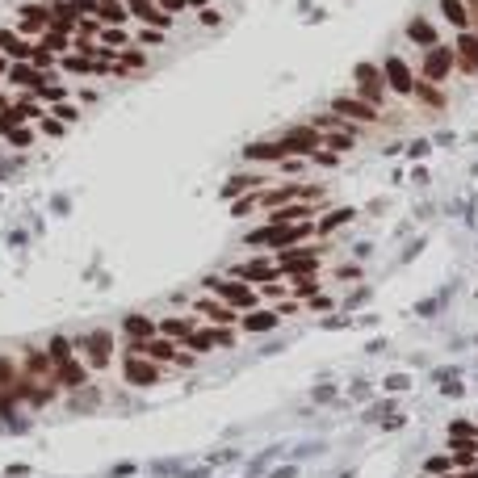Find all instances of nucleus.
<instances>
[{"instance_id":"obj_5","label":"nucleus","mask_w":478,"mask_h":478,"mask_svg":"<svg viewBox=\"0 0 478 478\" xmlns=\"http://www.w3.org/2000/svg\"><path fill=\"white\" fill-rule=\"evenodd\" d=\"M332 114H340V118L352 122V126H378V122H382V110H374V105L361 101L357 92H340V97L332 101Z\"/></svg>"},{"instance_id":"obj_13","label":"nucleus","mask_w":478,"mask_h":478,"mask_svg":"<svg viewBox=\"0 0 478 478\" xmlns=\"http://www.w3.org/2000/svg\"><path fill=\"white\" fill-rule=\"evenodd\" d=\"M122 378L130 386H159V365L147 357H126L122 352Z\"/></svg>"},{"instance_id":"obj_36","label":"nucleus","mask_w":478,"mask_h":478,"mask_svg":"<svg viewBox=\"0 0 478 478\" xmlns=\"http://www.w3.org/2000/svg\"><path fill=\"white\" fill-rule=\"evenodd\" d=\"M164 42V30H155V26H143L139 34H135V46H143V50H151V46H159Z\"/></svg>"},{"instance_id":"obj_32","label":"nucleus","mask_w":478,"mask_h":478,"mask_svg":"<svg viewBox=\"0 0 478 478\" xmlns=\"http://www.w3.org/2000/svg\"><path fill=\"white\" fill-rule=\"evenodd\" d=\"M46 357H50V365H63V361L76 357V344H72L68 336H50V340H46Z\"/></svg>"},{"instance_id":"obj_22","label":"nucleus","mask_w":478,"mask_h":478,"mask_svg":"<svg viewBox=\"0 0 478 478\" xmlns=\"http://www.w3.org/2000/svg\"><path fill=\"white\" fill-rule=\"evenodd\" d=\"M38 80H42V72L26 59V63H9V72H5V84H13V88H21V92H34L38 88Z\"/></svg>"},{"instance_id":"obj_18","label":"nucleus","mask_w":478,"mask_h":478,"mask_svg":"<svg viewBox=\"0 0 478 478\" xmlns=\"http://www.w3.org/2000/svg\"><path fill=\"white\" fill-rule=\"evenodd\" d=\"M277 323H281V315L269 310V306H252V310L239 315V328H243L248 336H264V332H273Z\"/></svg>"},{"instance_id":"obj_25","label":"nucleus","mask_w":478,"mask_h":478,"mask_svg":"<svg viewBox=\"0 0 478 478\" xmlns=\"http://www.w3.org/2000/svg\"><path fill=\"white\" fill-rule=\"evenodd\" d=\"M260 185H264V177H260V172H235V177H231L219 193H223L227 201H235V197H243V193H252V189H260Z\"/></svg>"},{"instance_id":"obj_29","label":"nucleus","mask_w":478,"mask_h":478,"mask_svg":"<svg viewBox=\"0 0 478 478\" xmlns=\"http://www.w3.org/2000/svg\"><path fill=\"white\" fill-rule=\"evenodd\" d=\"M441 17L461 34V30H470V9H466V0H441Z\"/></svg>"},{"instance_id":"obj_38","label":"nucleus","mask_w":478,"mask_h":478,"mask_svg":"<svg viewBox=\"0 0 478 478\" xmlns=\"http://www.w3.org/2000/svg\"><path fill=\"white\" fill-rule=\"evenodd\" d=\"M38 130H42L46 139H59V135H63V122H59L55 114H50V110H46V114L38 118Z\"/></svg>"},{"instance_id":"obj_3","label":"nucleus","mask_w":478,"mask_h":478,"mask_svg":"<svg viewBox=\"0 0 478 478\" xmlns=\"http://www.w3.org/2000/svg\"><path fill=\"white\" fill-rule=\"evenodd\" d=\"M323 201V189L315 185H302V181H286V185H273V189H260L256 193V206L264 210H277V206H290V201Z\"/></svg>"},{"instance_id":"obj_52","label":"nucleus","mask_w":478,"mask_h":478,"mask_svg":"<svg viewBox=\"0 0 478 478\" xmlns=\"http://www.w3.org/2000/svg\"><path fill=\"white\" fill-rule=\"evenodd\" d=\"M441 478H470V474H441Z\"/></svg>"},{"instance_id":"obj_19","label":"nucleus","mask_w":478,"mask_h":478,"mask_svg":"<svg viewBox=\"0 0 478 478\" xmlns=\"http://www.w3.org/2000/svg\"><path fill=\"white\" fill-rule=\"evenodd\" d=\"M55 386H63V390L88 386V361H84V357H72V361L55 365Z\"/></svg>"},{"instance_id":"obj_31","label":"nucleus","mask_w":478,"mask_h":478,"mask_svg":"<svg viewBox=\"0 0 478 478\" xmlns=\"http://www.w3.org/2000/svg\"><path fill=\"white\" fill-rule=\"evenodd\" d=\"M352 219H357V215H352V210H348V206H340V210H332V215H328V219H319V223H315V235H332V231H340V227H348Z\"/></svg>"},{"instance_id":"obj_50","label":"nucleus","mask_w":478,"mask_h":478,"mask_svg":"<svg viewBox=\"0 0 478 478\" xmlns=\"http://www.w3.org/2000/svg\"><path fill=\"white\" fill-rule=\"evenodd\" d=\"M5 72H9V59H5V55H0V80H5Z\"/></svg>"},{"instance_id":"obj_40","label":"nucleus","mask_w":478,"mask_h":478,"mask_svg":"<svg viewBox=\"0 0 478 478\" xmlns=\"http://www.w3.org/2000/svg\"><path fill=\"white\" fill-rule=\"evenodd\" d=\"M50 114H55V118H59L63 126H72V122H80V110H76V105H63V101H59V105H50Z\"/></svg>"},{"instance_id":"obj_6","label":"nucleus","mask_w":478,"mask_h":478,"mask_svg":"<svg viewBox=\"0 0 478 478\" xmlns=\"http://www.w3.org/2000/svg\"><path fill=\"white\" fill-rule=\"evenodd\" d=\"M453 68H457V59H453V46H428L424 50V63H419V76L424 80H432V84H445L449 76H453Z\"/></svg>"},{"instance_id":"obj_8","label":"nucleus","mask_w":478,"mask_h":478,"mask_svg":"<svg viewBox=\"0 0 478 478\" xmlns=\"http://www.w3.org/2000/svg\"><path fill=\"white\" fill-rule=\"evenodd\" d=\"M357 97L361 101H369L374 110H382V101H386V84H382V68H374V63H357Z\"/></svg>"},{"instance_id":"obj_43","label":"nucleus","mask_w":478,"mask_h":478,"mask_svg":"<svg viewBox=\"0 0 478 478\" xmlns=\"http://www.w3.org/2000/svg\"><path fill=\"white\" fill-rule=\"evenodd\" d=\"M277 164H281V172L298 177V172H302V155H286V159H277Z\"/></svg>"},{"instance_id":"obj_42","label":"nucleus","mask_w":478,"mask_h":478,"mask_svg":"<svg viewBox=\"0 0 478 478\" xmlns=\"http://www.w3.org/2000/svg\"><path fill=\"white\" fill-rule=\"evenodd\" d=\"M9 143H13V147H30V143H34L30 126H26V122H21V126H13V130H9Z\"/></svg>"},{"instance_id":"obj_12","label":"nucleus","mask_w":478,"mask_h":478,"mask_svg":"<svg viewBox=\"0 0 478 478\" xmlns=\"http://www.w3.org/2000/svg\"><path fill=\"white\" fill-rule=\"evenodd\" d=\"M231 340H235V336H231V328H215V323H206V328H201V323H197V328H193L181 344H185L189 352H210V348H219V344H223V348H231Z\"/></svg>"},{"instance_id":"obj_39","label":"nucleus","mask_w":478,"mask_h":478,"mask_svg":"<svg viewBox=\"0 0 478 478\" xmlns=\"http://www.w3.org/2000/svg\"><path fill=\"white\" fill-rule=\"evenodd\" d=\"M256 193H260V189H252V193H243V197L231 201V215H235V219H243L248 210H256Z\"/></svg>"},{"instance_id":"obj_11","label":"nucleus","mask_w":478,"mask_h":478,"mask_svg":"<svg viewBox=\"0 0 478 478\" xmlns=\"http://www.w3.org/2000/svg\"><path fill=\"white\" fill-rule=\"evenodd\" d=\"M193 315H197V319H206V323H215V328H239V310H235V306H227V302H223V298H215V294L197 298Z\"/></svg>"},{"instance_id":"obj_44","label":"nucleus","mask_w":478,"mask_h":478,"mask_svg":"<svg viewBox=\"0 0 478 478\" xmlns=\"http://www.w3.org/2000/svg\"><path fill=\"white\" fill-rule=\"evenodd\" d=\"M76 17H97V0H72Z\"/></svg>"},{"instance_id":"obj_17","label":"nucleus","mask_w":478,"mask_h":478,"mask_svg":"<svg viewBox=\"0 0 478 478\" xmlns=\"http://www.w3.org/2000/svg\"><path fill=\"white\" fill-rule=\"evenodd\" d=\"M453 59H457V68H461L466 76L478 72V30H461V34H457V42H453Z\"/></svg>"},{"instance_id":"obj_9","label":"nucleus","mask_w":478,"mask_h":478,"mask_svg":"<svg viewBox=\"0 0 478 478\" xmlns=\"http://www.w3.org/2000/svg\"><path fill=\"white\" fill-rule=\"evenodd\" d=\"M382 84H386V92H395V97H411V84H415L411 63H407L403 55H386V63H382Z\"/></svg>"},{"instance_id":"obj_7","label":"nucleus","mask_w":478,"mask_h":478,"mask_svg":"<svg viewBox=\"0 0 478 478\" xmlns=\"http://www.w3.org/2000/svg\"><path fill=\"white\" fill-rule=\"evenodd\" d=\"M277 143H281V151H286V155H315L319 147H323V135L310 130V126L302 122V126L281 130V135H277Z\"/></svg>"},{"instance_id":"obj_15","label":"nucleus","mask_w":478,"mask_h":478,"mask_svg":"<svg viewBox=\"0 0 478 478\" xmlns=\"http://www.w3.org/2000/svg\"><path fill=\"white\" fill-rule=\"evenodd\" d=\"M315 219V201H290L277 210H264V223L269 227H290V223H310Z\"/></svg>"},{"instance_id":"obj_14","label":"nucleus","mask_w":478,"mask_h":478,"mask_svg":"<svg viewBox=\"0 0 478 478\" xmlns=\"http://www.w3.org/2000/svg\"><path fill=\"white\" fill-rule=\"evenodd\" d=\"M21 374L34 378V382H50V378H55V365H50V357H46V344H42V348H38V344H26V352H21Z\"/></svg>"},{"instance_id":"obj_46","label":"nucleus","mask_w":478,"mask_h":478,"mask_svg":"<svg viewBox=\"0 0 478 478\" xmlns=\"http://www.w3.org/2000/svg\"><path fill=\"white\" fill-rule=\"evenodd\" d=\"M306 306H310V310H332V298H323V294H315V298H306Z\"/></svg>"},{"instance_id":"obj_4","label":"nucleus","mask_w":478,"mask_h":478,"mask_svg":"<svg viewBox=\"0 0 478 478\" xmlns=\"http://www.w3.org/2000/svg\"><path fill=\"white\" fill-rule=\"evenodd\" d=\"M76 344V357H84L88 361V369H110L114 365V336L110 332H88V336H80V340H72Z\"/></svg>"},{"instance_id":"obj_30","label":"nucleus","mask_w":478,"mask_h":478,"mask_svg":"<svg viewBox=\"0 0 478 478\" xmlns=\"http://www.w3.org/2000/svg\"><path fill=\"white\" fill-rule=\"evenodd\" d=\"M34 46H42V50H50V55H68V50H72V34H59V30H42L38 34V42Z\"/></svg>"},{"instance_id":"obj_45","label":"nucleus","mask_w":478,"mask_h":478,"mask_svg":"<svg viewBox=\"0 0 478 478\" xmlns=\"http://www.w3.org/2000/svg\"><path fill=\"white\" fill-rule=\"evenodd\" d=\"M449 466H453V457H428V470H432V474H445Z\"/></svg>"},{"instance_id":"obj_23","label":"nucleus","mask_w":478,"mask_h":478,"mask_svg":"<svg viewBox=\"0 0 478 478\" xmlns=\"http://www.w3.org/2000/svg\"><path fill=\"white\" fill-rule=\"evenodd\" d=\"M403 34H407V42H415V46H424V50H428V46H437V42H441V38H437V26H432L428 17H411Z\"/></svg>"},{"instance_id":"obj_28","label":"nucleus","mask_w":478,"mask_h":478,"mask_svg":"<svg viewBox=\"0 0 478 478\" xmlns=\"http://www.w3.org/2000/svg\"><path fill=\"white\" fill-rule=\"evenodd\" d=\"M243 159H248V164H269V159H286V151H281L277 139H273V143H248V147H243Z\"/></svg>"},{"instance_id":"obj_35","label":"nucleus","mask_w":478,"mask_h":478,"mask_svg":"<svg viewBox=\"0 0 478 478\" xmlns=\"http://www.w3.org/2000/svg\"><path fill=\"white\" fill-rule=\"evenodd\" d=\"M290 281H294V286H290L294 298H302V302L319 294V273H298V277H290Z\"/></svg>"},{"instance_id":"obj_16","label":"nucleus","mask_w":478,"mask_h":478,"mask_svg":"<svg viewBox=\"0 0 478 478\" xmlns=\"http://www.w3.org/2000/svg\"><path fill=\"white\" fill-rule=\"evenodd\" d=\"M46 26H50V5H26V9L17 13V34L30 38V42H34Z\"/></svg>"},{"instance_id":"obj_48","label":"nucleus","mask_w":478,"mask_h":478,"mask_svg":"<svg viewBox=\"0 0 478 478\" xmlns=\"http://www.w3.org/2000/svg\"><path fill=\"white\" fill-rule=\"evenodd\" d=\"M197 21H201V26H219V9H201Z\"/></svg>"},{"instance_id":"obj_21","label":"nucleus","mask_w":478,"mask_h":478,"mask_svg":"<svg viewBox=\"0 0 478 478\" xmlns=\"http://www.w3.org/2000/svg\"><path fill=\"white\" fill-rule=\"evenodd\" d=\"M197 323H201L197 315H164V319H155L159 336H168V340H177V344H181V340H185V336H189Z\"/></svg>"},{"instance_id":"obj_20","label":"nucleus","mask_w":478,"mask_h":478,"mask_svg":"<svg viewBox=\"0 0 478 478\" xmlns=\"http://www.w3.org/2000/svg\"><path fill=\"white\" fill-rule=\"evenodd\" d=\"M0 55H5L9 63H26V59L34 55V42L21 38L17 30H0Z\"/></svg>"},{"instance_id":"obj_2","label":"nucleus","mask_w":478,"mask_h":478,"mask_svg":"<svg viewBox=\"0 0 478 478\" xmlns=\"http://www.w3.org/2000/svg\"><path fill=\"white\" fill-rule=\"evenodd\" d=\"M273 260H277L281 277H298V273H319V260H323V248L306 239V243H294V248H281V252H273Z\"/></svg>"},{"instance_id":"obj_1","label":"nucleus","mask_w":478,"mask_h":478,"mask_svg":"<svg viewBox=\"0 0 478 478\" xmlns=\"http://www.w3.org/2000/svg\"><path fill=\"white\" fill-rule=\"evenodd\" d=\"M201 286H206V294L223 298V302H227V306H235L239 315H243V310H252V306H260V290H256L252 281H243V277H206Z\"/></svg>"},{"instance_id":"obj_34","label":"nucleus","mask_w":478,"mask_h":478,"mask_svg":"<svg viewBox=\"0 0 478 478\" xmlns=\"http://www.w3.org/2000/svg\"><path fill=\"white\" fill-rule=\"evenodd\" d=\"M59 68H63L68 76H88V72H97V63H92L88 55H80V50H76V55H63Z\"/></svg>"},{"instance_id":"obj_51","label":"nucleus","mask_w":478,"mask_h":478,"mask_svg":"<svg viewBox=\"0 0 478 478\" xmlns=\"http://www.w3.org/2000/svg\"><path fill=\"white\" fill-rule=\"evenodd\" d=\"M185 5H193V9H206V0H185Z\"/></svg>"},{"instance_id":"obj_47","label":"nucleus","mask_w":478,"mask_h":478,"mask_svg":"<svg viewBox=\"0 0 478 478\" xmlns=\"http://www.w3.org/2000/svg\"><path fill=\"white\" fill-rule=\"evenodd\" d=\"M386 390H390V395H399V390H407V378H403V374H395V378H386Z\"/></svg>"},{"instance_id":"obj_49","label":"nucleus","mask_w":478,"mask_h":478,"mask_svg":"<svg viewBox=\"0 0 478 478\" xmlns=\"http://www.w3.org/2000/svg\"><path fill=\"white\" fill-rule=\"evenodd\" d=\"M159 9H164V13H181V9H189V5H185V0H159Z\"/></svg>"},{"instance_id":"obj_37","label":"nucleus","mask_w":478,"mask_h":478,"mask_svg":"<svg viewBox=\"0 0 478 478\" xmlns=\"http://www.w3.org/2000/svg\"><path fill=\"white\" fill-rule=\"evenodd\" d=\"M139 21H143V26H155V30H172V13H164L159 5H155L151 13H143Z\"/></svg>"},{"instance_id":"obj_41","label":"nucleus","mask_w":478,"mask_h":478,"mask_svg":"<svg viewBox=\"0 0 478 478\" xmlns=\"http://www.w3.org/2000/svg\"><path fill=\"white\" fill-rule=\"evenodd\" d=\"M97 34H101V21H97V17H80L72 38H97Z\"/></svg>"},{"instance_id":"obj_26","label":"nucleus","mask_w":478,"mask_h":478,"mask_svg":"<svg viewBox=\"0 0 478 478\" xmlns=\"http://www.w3.org/2000/svg\"><path fill=\"white\" fill-rule=\"evenodd\" d=\"M411 97L424 105V110H441V105H445V92H441V84L424 80V76H415V84H411Z\"/></svg>"},{"instance_id":"obj_24","label":"nucleus","mask_w":478,"mask_h":478,"mask_svg":"<svg viewBox=\"0 0 478 478\" xmlns=\"http://www.w3.org/2000/svg\"><path fill=\"white\" fill-rule=\"evenodd\" d=\"M122 332H126V340H147V336H155L159 328H155V319H151V315L130 310V315L122 319Z\"/></svg>"},{"instance_id":"obj_27","label":"nucleus","mask_w":478,"mask_h":478,"mask_svg":"<svg viewBox=\"0 0 478 478\" xmlns=\"http://www.w3.org/2000/svg\"><path fill=\"white\" fill-rule=\"evenodd\" d=\"M97 21L101 26H126L130 21L126 0H97Z\"/></svg>"},{"instance_id":"obj_33","label":"nucleus","mask_w":478,"mask_h":478,"mask_svg":"<svg viewBox=\"0 0 478 478\" xmlns=\"http://www.w3.org/2000/svg\"><path fill=\"white\" fill-rule=\"evenodd\" d=\"M97 42L101 46H110V50H122V46H130L135 38L122 30V26H101V34H97Z\"/></svg>"},{"instance_id":"obj_10","label":"nucleus","mask_w":478,"mask_h":478,"mask_svg":"<svg viewBox=\"0 0 478 478\" xmlns=\"http://www.w3.org/2000/svg\"><path fill=\"white\" fill-rule=\"evenodd\" d=\"M231 277H243V281H252V286H269V281L281 277V269H277V260H273V252H269V256H252V260L235 264Z\"/></svg>"}]
</instances>
